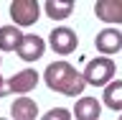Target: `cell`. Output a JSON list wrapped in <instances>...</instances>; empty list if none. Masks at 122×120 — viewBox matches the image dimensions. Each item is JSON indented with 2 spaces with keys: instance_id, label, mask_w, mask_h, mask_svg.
Returning a JSON list of instances; mask_svg holds the SVG:
<instances>
[{
  "instance_id": "277c9868",
  "label": "cell",
  "mask_w": 122,
  "mask_h": 120,
  "mask_svg": "<svg viewBox=\"0 0 122 120\" xmlns=\"http://www.w3.org/2000/svg\"><path fill=\"white\" fill-rule=\"evenodd\" d=\"M48 44L56 54L61 56H69V54L76 51V46H79V38H76L74 28H69V26H59V28L51 31V36H48Z\"/></svg>"
},
{
  "instance_id": "9a60e30c",
  "label": "cell",
  "mask_w": 122,
  "mask_h": 120,
  "mask_svg": "<svg viewBox=\"0 0 122 120\" xmlns=\"http://www.w3.org/2000/svg\"><path fill=\"white\" fill-rule=\"evenodd\" d=\"M0 120H8V118H0Z\"/></svg>"
},
{
  "instance_id": "9c48e42d",
  "label": "cell",
  "mask_w": 122,
  "mask_h": 120,
  "mask_svg": "<svg viewBox=\"0 0 122 120\" xmlns=\"http://www.w3.org/2000/svg\"><path fill=\"white\" fill-rule=\"evenodd\" d=\"M71 113H74L76 120H99V115H102V102H99L97 97H79Z\"/></svg>"
},
{
  "instance_id": "52a82bcc",
  "label": "cell",
  "mask_w": 122,
  "mask_h": 120,
  "mask_svg": "<svg viewBox=\"0 0 122 120\" xmlns=\"http://www.w3.org/2000/svg\"><path fill=\"white\" fill-rule=\"evenodd\" d=\"M94 15L104 23L122 26V0H97L94 3Z\"/></svg>"
},
{
  "instance_id": "7c38bea8",
  "label": "cell",
  "mask_w": 122,
  "mask_h": 120,
  "mask_svg": "<svg viewBox=\"0 0 122 120\" xmlns=\"http://www.w3.org/2000/svg\"><path fill=\"white\" fill-rule=\"evenodd\" d=\"M43 10L51 21H66L74 10V0H46Z\"/></svg>"
},
{
  "instance_id": "8992f818",
  "label": "cell",
  "mask_w": 122,
  "mask_h": 120,
  "mask_svg": "<svg viewBox=\"0 0 122 120\" xmlns=\"http://www.w3.org/2000/svg\"><path fill=\"white\" fill-rule=\"evenodd\" d=\"M94 46H97V51L102 54V56H109L112 59V54H117L122 49V31L117 28H102L97 33V38H94Z\"/></svg>"
},
{
  "instance_id": "5b68a950",
  "label": "cell",
  "mask_w": 122,
  "mask_h": 120,
  "mask_svg": "<svg viewBox=\"0 0 122 120\" xmlns=\"http://www.w3.org/2000/svg\"><path fill=\"white\" fill-rule=\"evenodd\" d=\"M38 84V72L36 69H20L8 79V92H15L20 97H28V92L36 90Z\"/></svg>"
},
{
  "instance_id": "30bf717a",
  "label": "cell",
  "mask_w": 122,
  "mask_h": 120,
  "mask_svg": "<svg viewBox=\"0 0 122 120\" xmlns=\"http://www.w3.org/2000/svg\"><path fill=\"white\" fill-rule=\"evenodd\" d=\"M23 33L18 26H3L0 28V51H18L20 49V44H23Z\"/></svg>"
},
{
  "instance_id": "7a4b0ae2",
  "label": "cell",
  "mask_w": 122,
  "mask_h": 120,
  "mask_svg": "<svg viewBox=\"0 0 122 120\" xmlns=\"http://www.w3.org/2000/svg\"><path fill=\"white\" fill-rule=\"evenodd\" d=\"M114 61L109 56H94V59L86 61V69H84V79L92 87H107V84L114 82Z\"/></svg>"
},
{
  "instance_id": "6da1fadb",
  "label": "cell",
  "mask_w": 122,
  "mask_h": 120,
  "mask_svg": "<svg viewBox=\"0 0 122 120\" xmlns=\"http://www.w3.org/2000/svg\"><path fill=\"white\" fill-rule=\"evenodd\" d=\"M43 82L48 90L66 95V97H79L86 90L84 72L74 69V64H69V61H51L43 72Z\"/></svg>"
},
{
  "instance_id": "ba28073f",
  "label": "cell",
  "mask_w": 122,
  "mask_h": 120,
  "mask_svg": "<svg viewBox=\"0 0 122 120\" xmlns=\"http://www.w3.org/2000/svg\"><path fill=\"white\" fill-rule=\"evenodd\" d=\"M43 51H46V41H43V38L36 36V33H25L20 49H18V56L30 64V61H38V59H41Z\"/></svg>"
},
{
  "instance_id": "2e32d148",
  "label": "cell",
  "mask_w": 122,
  "mask_h": 120,
  "mask_svg": "<svg viewBox=\"0 0 122 120\" xmlns=\"http://www.w3.org/2000/svg\"><path fill=\"white\" fill-rule=\"evenodd\" d=\"M120 120H122V115H120Z\"/></svg>"
},
{
  "instance_id": "8fae6325",
  "label": "cell",
  "mask_w": 122,
  "mask_h": 120,
  "mask_svg": "<svg viewBox=\"0 0 122 120\" xmlns=\"http://www.w3.org/2000/svg\"><path fill=\"white\" fill-rule=\"evenodd\" d=\"M10 115H13V120H36L38 118V105L36 100L30 97H18L13 102V107H10Z\"/></svg>"
},
{
  "instance_id": "4fadbf2b",
  "label": "cell",
  "mask_w": 122,
  "mask_h": 120,
  "mask_svg": "<svg viewBox=\"0 0 122 120\" xmlns=\"http://www.w3.org/2000/svg\"><path fill=\"white\" fill-rule=\"evenodd\" d=\"M102 100L109 110L122 113V79H114L112 84H107L104 92H102Z\"/></svg>"
},
{
  "instance_id": "3957f363",
  "label": "cell",
  "mask_w": 122,
  "mask_h": 120,
  "mask_svg": "<svg viewBox=\"0 0 122 120\" xmlns=\"http://www.w3.org/2000/svg\"><path fill=\"white\" fill-rule=\"evenodd\" d=\"M41 10H43V5L36 3V0H13L8 13H10V18H13V26L28 28V26H33V23L38 21Z\"/></svg>"
},
{
  "instance_id": "5bb4252c",
  "label": "cell",
  "mask_w": 122,
  "mask_h": 120,
  "mask_svg": "<svg viewBox=\"0 0 122 120\" xmlns=\"http://www.w3.org/2000/svg\"><path fill=\"white\" fill-rule=\"evenodd\" d=\"M41 120H71V110H66V107H51Z\"/></svg>"
}]
</instances>
